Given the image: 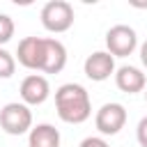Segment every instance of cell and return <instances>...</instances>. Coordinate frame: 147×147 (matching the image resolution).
Masks as SVG:
<instances>
[{
  "instance_id": "6da1fadb",
  "label": "cell",
  "mask_w": 147,
  "mask_h": 147,
  "mask_svg": "<svg viewBox=\"0 0 147 147\" xmlns=\"http://www.w3.org/2000/svg\"><path fill=\"white\" fill-rule=\"evenodd\" d=\"M55 110L57 117L67 124H83L92 115V101L83 85L64 83L55 90Z\"/></svg>"
},
{
  "instance_id": "7a4b0ae2",
  "label": "cell",
  "mask_w": 147,
  "mask_h": 147,
  "mask_svg": "<svg viewBox=\"0 0 147 147\" xmlns=\"http://www.w3.org/2000/svg\"><path fill=\"white\" fill-rule=\"evenodd\" d=\"M0 126L9 136H23L32 131V110L23 101H11L5 103L0 110Z\"/></svg>"
},
{
  "instance_id": "3957f363",
  "label": "cell",
  "mask_w": 147,
  "mask_h": 147,
  "mask_svg": "<svg viewBox=\"0 0 147 147\" xmlns=\"http://www.w3.org/2000/svg\"><path fill=\"white\" fill-rule=\"evenodd\" d=\"M41 25L48 32H67L74 25V7L67 0H51L41 7Z\"/></svg>"
},
{
  "instance_id": "277c9868",
  "label": "cell",
  "mask_w": 147,
  "mask_h": 147,
  "mask_svg": "<svg viewBox=\"0 0 147 147\" xmlns=\"http://www.w3.org/2000/svg\"><path fill=\"white\" fill-rule=\"evenodd\" d=\"M106 48L113 57H126L138 48V34L131 25H113L106 32Z\"/></svg>"
},
{
  "instance_id": "5b68a950",
  "label": "cell",
  "mask_w": 147,
  "mask_h": 147,
  "mask_svg": "<svg viewBox=\"0 0 147 147\" xmlns=\"http://www.w3.org/2000/svg\"><path fill=\"white\" fill-rule=\"evenodd\" d=\"M94 124H96V131L101 136H115L124 129L126 124V110L122 103H103L99 110H96V117H94Z\"/></svg>"
},
{
  "instance_id": "8992f818",
  "label": "cell",
  "mask_w": 147,
  "mask_h": 147,
  "mask_svg": "<svg viewBox=\"0 0 147 147\" xmlns=\"http://www.w3.org/2000/svg\"><path fill=\"white\" fill-rule=\"evenodd\" d=\"M83 71H85V76H87L90 80H94V83L108 80V78L115 74V57H113L108 51H94L92 55L85 57Z\"/></svg>"
},
{
  "instance_id": "52a82bcc",
  "label": "cell",
  "mask_w": 147,
  "mask_h": 147,
  "mask_svg": "<svg viewBox=\"0 0 147 147\" xmlns=\"http://www.w3.org/2000/svg\"><path fill=\"white\" fill-rule=\"evenodd\" d=\"M21 99L25 106H39L44 103L48 96H51V85H48V78L46 76H39V74H30L21 80Z\"/></svg>"
},
{
  "instance_id": "ba28073f",
  "label": "cell",
  "mask_w": 147,
  "mask_h": 147,
  "mask_svg": "<svg viewBox=\"0 0 147 147\" xmlns=\"http://www.w3.org/2000/svg\"><path fill=\"white\" fill-rule=\"evenodd\" d=\"M18 64H23L25 69H39L44 67V37H23L18 41V51H16Z\"/></svg>"
},
{
  "instance_id": "9c48e42d",
  "label": "cell",
  "mask_w": 147,
  "mask_h": 147,
  "mask_svg": "<svg viewBox=\"0 0 147 147\" xmlns=\"http://www.w3.org/2000/svg\"><path fill=\"white\" fill-rule=\"evenodd\" d=\"M67 67V48L55 37H44V74H60Z\"/></svg>"
},
{
  "instance_id": "30bf717a",
  "label": "cell",
  "mask_w": 147,
  "mask_h": 147,
  "mask_svg": "<svg viewBox=\"0 0 147 147\" xmlns=\"http://www.w3.org/2000/svg\"><path fill=\"white\" fill-rule=\"evenodd\" d=\"M115 85L126 94H136V92H142L147 87V78L138 67L124 64L115 71Z\"/></svg>"
},
{
  "instance_id": "8fae6325",
  "label": "cell",
  "mask_w": 147,
  "mask_h": 147,
  "mask_svg": "<svg viewBox=\"0 0 147 147\" xmlns=\"http://www.w3.org/2000/svg\"><path fill=\"white\" fill-rule=\"evenodd\" d=\"M28 147H60V131L53 124H37L28 133Z\"/></svg>"
},
{
  "instance_id": "7c38bea8",
  "label": "cell",
  "mask_w": 147,
  "mask_h": 147,
  "mask_svg": "<svg viewBox=\"0 0 147 147\" xmlns=\"http://www.w3.org/2000/svg\"><path fill=\"white\" fill-rule=\"evenodd\" d=\"M16 71V57L0 46V78H11Z\"/></svg>"
},
{
  "instance_id": "4fadbf2b",
  "label": "cell",
  "mask_w": 147,
  "mask_h": 147,
  "mask_svg": "<svg viewBox=\"0 0 147 147\" xmlns=\"http://www.w3.org/2000/svg\"><path fill=\"white\" fill-rule=\"evenodd\" d=\"M11 37H14V21L7 14H0V46L7 44Z\"/></svg>"
},
{
  "instance_id": "5bb4252c",
  "label": "cell",
  "mask_w": 147,
  "mask_h": 147,
  "mask_svg": "<svg viewBox=\"0 0 147 147\" xmlns=\"http://www.w3.org/2000/svg\"><path fill=\"white\" fill-rule=\"evenodd\" d=\"M136 138L140 142V147H147V115L138 122V129H136Z\"/></svg>"
},
{
  "instance_id": "9a60e30c",
  "label": "cell",
  "mask_w": 147,
  "mask_h": 147,
  "mask_svg": "<svg viewBox=\"0 0 147 147\" xmlns=\"http://www.w3.org/2000/svg\"><path fill=\"white\" fill-rule=\"evenodd\" d=\"M78 147H108V142H106L103 138H99V136H90V138H85Z\"/></svg>"
},
{
  "instance_id": "2e32d148",
  "label": "cell",
  "mask_w": 147,
  "mask_h": 147,
  "mask_svg": "<svg viewBox=\"0 0 147 147\" xmlns=\"http://www.w3.org/2000/svg\"><path fill=\"white\" fill-rule=\"evenodd\" d=\"M140 62H142V64L147 67V39H145V41L140 44Z\"/></svg>"
},
{
  "instance_id": "e0dca14e",
  "label": "cell",
  "mask_w": 147,
  "mask_h": 147,
  "mask_svg": "<svg viewBox=\"0 0 147 147\" xmlns=\"http://www.w3.org/2000/svg\"><path fill=\"white\" fill-rule=\"evenodd\" d=\"M145 99H147V87H145Z\"/></svg>"
}]
</instances>
